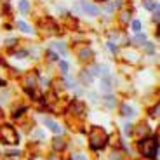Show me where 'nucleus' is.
I'll return each instance as SVG.
<instances>
[{"label": "nucleus", "mask_w": 160, "mask_h": 160, "mask_svg": "<svg viewBox=\"0 0 160 160\" xmlns=\"http://www.w3.org/2000/svg\"><path fill=\"white\" fill-rule=\"evenodd\" d=\"M108 141V134L104 132V129L101 127H92L91 136H89V143H91L92 150H101Z\"/></svg>", "instance_id": "obj_1"}, {"label": "nucleus", "mask_w": 160, "mask_h": 160, "mask_svg": "<svg viewBox=\"0 0 160 160\" xmlns=\"http://www.w3.org/2000/svg\"><path fill=\"white\" fill-rule=\"evenodd\" d=\"M139 150L144 157L155 158L157 152H158V141H157V138H146V139H143L139 143Z\"/></svg>", "instance_id": "obj_2"}, {"label": "nucleus", "mask_w": 160, "mask_h": 160, "mask_svg": "<svg viewBox=\"0 0 160 160\" xmlns=\"http://www.w3.org/2000/svg\"><path fill=\"white\" fill-rule=\"evenodd\" d=\"M0 139L7 144H16L18 141V132L12 125H2L0 127Z\"/></svg>", "instance_id": "obj_3"}, {"label": "nucleus", "mask_w": 160, "mask_h": 160, "mask_svg": "<svg viewBox=\"0 0 160 160\" xmlns=\"http://www.w3.org/2000/svg\"><path fill=\"white\" fill-rule=\"evenodd\" d=\"M78 9H82V11H84L85 14H89V16H98V14H99V9H98L96 5L85 2V0H80L78 2Z\"/></svg>", "instance_id": "obj_4"}, {"label": "nucleus", "mask_w": 160, "mask_h": 160, "mask_svg": "<svg viewBox=\"0 0 160 160\" xmlns=\"http://www.w3.org/2000/svg\"><path fill=\"white\" fill-rule=\"evenodd\" d=\"M108 66L106 64H96L91 68V75H103V77H108Z\"/></svg>", "instance_id": "obj_5"}, {"label": "nucleus", "mask_w": 160, "mask_h": 160, "mask_svg": "<svg viewBox=\"0 0 160 160\" xmlns=\"http://www.w3.org/2000/svg\"><path fill=\"white\" fill-rule=\"evenodd\" d=\"M72 112L75 113L77 117L84 115V112H85V106H84V103H80V101H73V103H72Z\"/></svg>", "instance_id": "obj_6"}, {"label": "nucleus", "mask_w": 160, "mask_h": 160, "mask_svg": "<svg viewBox=\"0 0 160 160\" xmlns=\"http://www.w3.org/2000/svg\"><path fill=\"white\" fill-rule=\"evenodd\" d=\"M44 124L47 125V127L51 129L52 132H58V134L61 132V125H58L56 122H54V120H51V118H44Z\"/></svg>", "instance_id": "obj_7"}, {"label": "nucleus", "mask_w": 160, "mask_h": 160, "mask_svg": "<svg viewBox=\"0 0 160 160\" xmlns=\"http://www.w3.org/2000/svg\"><path fill=\"white\" fill-rule=\"evenodd\" d=\"M78 56H80V59H89V58L92 56V52H91L89 47H85V49H82V51L78 52Z\"/></svg>", "instance_id": "obj_8"}, {"label": "nucleus", "mask_w": 160, "mask_h": 160, "mask_svg": "<svg viewBox=\"0 0 160 160\" xmlns=\"http://www.w3.org/2000/svg\"><path fill=\"white\" fill-rule=\"evenodd\" d=\"M122 115H124V117H134V115H136V112H132L131 106L124 104V106H122Z\"/></svg>", "instance_id": "obj_9"}, {"label": "nucleus", "mask_w": 160, "mask_h": 160, "mask_svg": "<svg viewBox=\"0 0 160 160\" xmlns=\"http://www.w3.org/2000/svg\"><path fill=\"white\" fill-rule=\"evenodd\" d=\"M16 26L21 30V32H24V33H30V32H32V30H30V26H28L26 23H24V21H18Z\"/></svg>", "instance_id": "obj_10"}, {"label": "nucleus", "mask_w": 160, "mask_h": 160, "mask_svg": "<svg viewBox=\"0 0 160 160\" xmlns=\"http://www.w3.org/2000/svg\"><path fill=\"white\" fill-rule=\"evenodd\" d=\"M80 78H82V82H84V84H91V82H92V75L89 72H82Z\"/></svg>", "instance_id": "obj_11"}, {"label": "nucleus", "mask_w": 160, "mask_h": 160, "mask_svg": "<svg viewBox=\"0 0 160 160\" xmlns=\"http://www.w3.org/2000/svg\"><path fill=\"white\" fill-rule=\"evenodd\" d=\"M28 9H30L28 0H21V2H19V11L23 12V14H26V12H28Z\"/></svg>", "instance_id": "obj_12"}, {"label": "nucleus", "mask_w": 160, "mask_h": 160, "mask_svg": "<svg viewBox=\"0 0 160 160\" xmlns=\"http://www.w3.org/2000/svg\"><path fill=\"white\" fill-rule=\"evenodd\" d=\"M144 7L150 9V11H158V5L155 2H152V0H144Z\"/></svg>", "instance_id": "obj_13"}, {"label": "nucleus", "mask_w": 160, "mask_h": 160, "mask_svg": "<svg viewBox=\"0 0 160 160\" xmlns=\"http://www.w3.org/2000/svg\"><path fill=\"white\" fill-rule=\"evenodd\" d=\"M101 89H103L104 92H110V91H112V84H110L108 78H104L103 82H101Z\"/></svg>", "instance_id": "obj_14"}, {"label": "nucleus", "mask_w": 160, "mask_h": 160, "mask_svg": "<svg viewBox=\"0 0 160 160\" xmlns=\"http://www.w3.org/2000/svg\"><path fill=\"white\" fill-rule=\"evenodd\" d=\"M52 144H54V148H56V150H63L64 148V141L61 139V138H56Z\"/></svg>", "instance_id": "obj_15"}, {"label": "nucleus", "mask_w": 160, "mask_h": 160, "mask_svg": "<svg viewBox=\"0 0 160 160\" xmlns=\"http://www.w3.org/2000/svg\"><path fill=\"white\" fill-rule=\"evenodd\" d=\"M35 80H37V73H32V77H28V78H26V82H28V89L35 87Z\"/></svg>", "instance_id": "obj_16"}, {"label": "nucleus", "mask_w": 160, "mask_h": 160, "mask_svg": "<svg viewBox=\"0 0 160 160\" xmlns=\"http://www.w3.org/2000/svg\"><path fill=\"white\" fill-rule=\"evenodd\" d=\"M54 49H58V51H59L61 54H64V51H66L64 44H61V42H56V44H54Z\"/></svg>", "instance_id": "obj_17"}, {"label": "nucleus", "mask_w": 160, "mask_h": 160, "mask_svg": "<svg viewBox=\"0 0 160 160\" xmlns=\"http://www.w3.org/2000/svg\"><path fill=\"white\" fill-rule=\"evenodd\" d=\"M136 44L144 45V44H146V37H144V35H138V37H136Z\"/></svg>", "instance_id": "obj_18"}, {"label": "nucleus", "mask_w": 160, "mask_h": 160, "mask_svg": "<svg viewBox=\"0 0 160 160\" xmlns=\"http://www.w3.org/2000/svg\"><path fill=\"white\" fill-rule=\"evenodd\" d=\"M143 28V26H141V21H132V30H134V32H139V30Z\"/></svg>", "instance_id": "obj_19"}, {"label": "nucleus", "mask_w": 160, "mask_h": 160, "mask_svg": "<svg viewBox=\"0 0 160 160\" xmlns=\"http://www.w3.org/2000/svg\"><path fill=\"white\" fill-rule=\"evenodd\" d=\"M59 68H61V72L66 75V72H68V63H66V61H61V63H59Z\"/></svg>", "instance_id": "obj_20"}, {"label": "nucleus", "mask_w": 160, "mask_h": 160, "mask_svg": "<svg viewBox=\"0 0 160 160\" xmlns=\"http://www.w3.org/2000/svg\"><path fill=\"white\" fill-rule=\"evenodd\" d=\"M106 103H108V106H115V99H112V96H108Z\"/></svg>", "instance_id": "obj_21"}, {"label": "nucleus", "mask_w": 160, "mask_h": 160, "mask_svg": "<svg viewBox=\"0 0 160 160\" xmlns=\"http://www.w3.org/2000/svg\"><path fill=\"white\" fill-rule=\"evenodd\" d=\"M66 82H68L66 85H70V87H75V80H73V78H66Z\"/></svg>", "instance_id": "obj_22"}, {"label": "nucleus", "mask_w": 160, "mask_h": 160, "mask_svg": "<svg viewBox=\"0 0 160 160\" xmlns=\"http://www.w3.org/2000/svg\"><path fill=\"white\" fill-rule=\"evenodd\" d=\"M152 115H153V117H157V115H158V104H155V108L152 110Z\"/></svg>", "instance_id": "obj_23"}, {"label": "nucleus", "mask_w": 160, "mask_h": 160, "mask_svg": "<svg viewBox=\"0 0 160 160\" xmlns=\"http://www.w3.org/2000/svg\"><path fill=\"white\" fill-rule=\"evenodd\" d=\"M122 21H124V23H125V21H129V12H124V16H122Z\"/></svg>", "instance_id": "obj_24"}, {"label": "nucleus", "mask_w": 160, "mask_h": 160, "mask_svg": "<svg viewBox=\"0 0 160 160\" xmlns=\"http://www.w3.org/2000/svg\"><path fill=\"white\" fill-rule=\"evenodd\" d=\"M49 58H51V59H58V56H56V52H49Z\"/></svg>", "instance_id": "obj_25"}, {"label": "nucleus", "mask_w": 160, "mask_h": 160, "mask_svg": "<svg viewBox=\"0 0 160 160\" xmlns=\"http://www.w3.org/2000/svg\"><path fill=\"white\" fill-rule=\"evenodd\" d=\"M9 153V155H12V157H14V155H19V152H18V150H12V152H7Z\"/></svg>", "instance_id": "obj_26"}, {"label": "nucleus", "mask_w": 160, "mask_h": 160, "mask_svg": "<svg viewBox=\"0 0 160 160\" xmlns=\"http://www.w3.org/2000/svg\"><path fill=\"white\" fill-rule=\"evenodd\" d=\"M124 131L129 134V132H131V124H127V125H125V127H124Z\"/></svg>", "instance_id": "obj_27"}, {"label": "nucleus", "mask_w": 160, "mask_h": 160, "mask_svg": "<svg viewBox=\"0 0 160 160\" xmlns=\"http://www.w3.org/2000/svg\"><path fill=\"white\" fill-rule=\"evenodd\" d=\"M73 160H85V157H82V155H77V157H73Z\"/></svg>", "instance_id": "obj_28"}, {"label": "nucleus", "mask_w": 160, "mask_h": 160, "mask_svg": "<svg viewBox=\"0 0 160 160\" xmlns=\"http://www.w3.org/2000/svg\"><path fill=\"white\" fill-rule=\"evenodd\" d=\"M16 56H18V58H24V56H26V52H23V51H21V52H18Z\"/></svg>", "instance_id": "obj_29"}, {"label": "nucleus", "mask_w": 160, "mask_h": 160, "mask_svg": "<svg viewBox=\"0 0 160 160\" xmlns=\"http://www.w3.org/2000/svg\"><path fill=\"white\" fill-rule=\"evenodd\" d=\"M108 47H110V49H112V51H113V52H117V47H115V45H113V44H108Z\"/></svg>", "instance_id": "obj_30"}]
</instances>
